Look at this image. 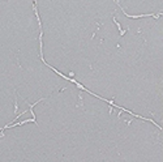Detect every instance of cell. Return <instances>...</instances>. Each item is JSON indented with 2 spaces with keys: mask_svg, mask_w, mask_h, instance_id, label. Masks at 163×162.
I'll return each mask as SVG.
<instances>
[{
  "mask_svg": "<svg viewBox=\"0 0 163 162\" xmlns=\"http://www.w3.org/2000/svg\"><path fill=\"white\" fill-rule=\"evenodd\" d=\"M73 76H75V72H69V76H68V77H70V79H72Z\"/></svg>",
  "mask_w": 163,
  "mask_h": 162,
  "instance_id": "obj_3",
  "label": "cell"
},
{
  "mask_svg": "<svg viewBox=\"0 0 163 162\" xmlns=\"http://www.w3.org/2000/svg\"><path fill=\"white\" fill-rule=\"evenodd\" d=\"M112 21H114L115 24H116V26H117V29H119V33H120V37H123V35L124 34H125V30H124V29L123 28H121V25H120V22H117L116 21V17H112Z\"/></svg>",
  "mask_w": 163,
  "mask_h": 162,
  "instance_id": "obj_2",
  "label": "cell"
},
{
  "mask_svg": "<svg viewBox=\"0 0 163 162\" xmlns=\"http://www.w3.org/2000/svg\"><path fill=\"white\" fill-rule=\"evenodd\" d=\"M115 4L117 5V7L121 9V12H123V14L125 17H128V19H145V17H154V19H159V17L162 16V13H147V14H129V13H127V11L124 9L123 7H120L119 5V0H116L115 1Z\"/></svg>",
  "mask_w": 163,
  "mask_h": 162,
  "instance_id": "obj_1",
  "label": "cell"
}]
</instances>
